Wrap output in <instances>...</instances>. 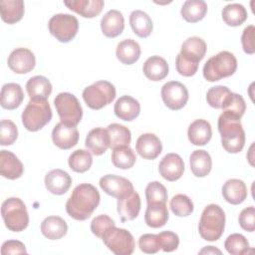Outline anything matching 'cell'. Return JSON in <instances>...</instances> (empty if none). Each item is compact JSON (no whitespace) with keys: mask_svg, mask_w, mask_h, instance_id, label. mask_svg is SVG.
I'll return each mask as SVG.
<instances>
[{"mask_svg":"<svg viewBox=\"0 0 255 255\" xmlns=\"http://www.w3.org/2000/svg\"><path fill=\"white\" fill-rule=\"evenodd\" d=\"M254 33H255V27L253 25H249L243 30V33L241 36L243 51L249 55H252L255 52Z\"/></svg>","mask_w":255,"mask_h":255,"instance_id":"cell-52","label":"cell"},{"mask_svg":"<svg viewBox=\"0 0 255 255\" xmlns=\"http://www.w3.org/2000/svg\"><path fill=\"white\" fill-rule=\"evenodd\" d=\"M140 46L133 39H125L117 46L116 56L118 60L125 65L135 63L140 57Z\"/></svg>","mask_w":255,"mask_h":255,"instance_id":"cell-29","label":"cell"},{"mask_svg":"<svg viewBox=\"0 0 255 255\" xmlns=\"http://www.w3.org/2000/svg\"><path fill=\"white\" fill-rule=\"evenodd\" d=\"M111 158L113 164L121 169H128L132 167L136 160L135 153L129 145L120 146L113 149Z\"/></svg>","mask_w":255,"mask_h":255,"instance_id":"cell-39","label":"cell"},{"mask_svg":"<svg viewBox=\"0 0 255 255\" xmlns=\"http://www.w3.org/2000/svg\"><path fill=\"white\" fill-rule=\"evenodd\" d=\"M107 130L110 135V147L112 149L129 145L131 134L127 127L120 124H111L108 126Z\"/></svg>","mask_w":255,"mask_h":255,"instance_id":"cell-38","label":"cell"},{"mask_svg":"<svg viewBox=\"0 0 255 255\" xmlns=\"http://www.w3.org/2000/svg\"><path fill=\"white\" fill-rule=\"evenodd\" d=\"M222 195L228 203L233 205L240 204L248 195L246 184L241 179H228L222 186Z\"/></svg>","mask_w":255,"mask_h":255,"instance_id":"cell-22","label":"cell"},{"mask_svg":"<svg viewBox=\"0 0 255 255\" xmlns=\"http://www.w3.org/2000/svg\"><path fill=\"white\" fill-rule=\"evenodd\" d=\"M169 217L167 207L163 202H155L147 204L144 221L147 226L152 228H159L165 225Z\"/></svg>","mask_w":255,"mask_h":255,"instance_id":"cell-31","label":"cell"},{"mask_svg":"<svg viewBox=\"0 0 255 255\" xmlns=\"http://www.w3.org/2000/svg\"><path fill=\"white\" fill-rule=\"evenodd\" d=\"M225 228V213L217 204H209L202 211L198 231L206 241H216L223 234Z\"/></svg>","mask_w":255,"mask_h":255,"instance_id":"cell-3","label":"cell"},{"mask_svg":"<svg viewBox=\"0 0 255 255\" xmlns=\"http://www.w3.org/2000/svg\"><path fill=\"white\" fill-rule=\"evenodd\" d=\"M170 209L173 214L179 217H185L193 212L194 206L191 199L185 194H176L170 199Z\"/></svg>","mask_w":255,"mask_h":255,"instance_id":"cell-43","label":"cell"},{"mask_svg":"<svg viewBox=\"0 0 255 255\" xmlns=\"http://www.w3.org/2000/svg\"><path fill=\"white\" fill-rule=\"evenodd\" d=\"M41 231L46 238L58 240L67 234L68 225L62 217L48 216L41 223Z\"/></svg>","mask_w":255,"mask_h":255,"instance_id":"cell-32","label":"cell"},{"mask_svg":"<svg viewBox=\"0 0 255 255\" xmlns=\"http://www.w3.org/2000/svg\"><path fill=\"white\" fill-rule=\"evenodd\" d=\"M1 18L8 24L20 21L24 15V2L22 0H2L0 1Z\"/></svg>","mask_w":255,"mask_h":255,"instance_id":"cell-35","label":"cell"},{"mask_svg":"<svg viewBox=\"0 0 255 255\" xmlns=\"http://www.w3.org/2000/svg\"><path fill=\"white\" fill-rule=\"evenodd\" d=\"M18 137V128L10 120H2L0 123V144L10 145Z\"/></svg>","mask_w":255,"mask_h":255,"instance_id":"cell-46","label":"cell"},{"mask_svg":"<svg viewBox=\"0 0 255 255\" xmlns=\"http://www.w3.org/2000/svg\"><path fill=\"white\" fill-rule=\"evenodd\" d=\"M239 224L242 229L248 232H253L255 229V208L254 206H249L244 208L238 218Z\"/></svg>","mask_w":255,"mask_h":255,"instance_id":"cell-50","label":"cell"},{"mask_svg":"<svg viewBox=\"0 0 255 255\" xmlns=\"http://www.w3.org/2000/svg\"><path fill=\"white\" fill-rule=\"evenodd\" d=\"M218 130L223 148L229 153L240 152L245 144V131L240 118L223 112L218 118Z\"/></svg>","mask_w":255,"mask_h":255,"instance_id":"cell-2","label":"cell"},{"mask_svg":"<svg viewBox=\"0 0 255 255\" xmlns=\"http://www.w3.org/2000/svg\"><path fill=\"white\" fill-rule=\"evenodd\" d=\"M1 215L5 226L14 232L23 231L29 224L26 205L18 197H10L4 200L1 206Z\"/></svg>","mask_w":255,"mask_h":255,"instance_id":"cell-5","label":"cell"},{"mask_svg":"<svg viewBox=\"0 0 255 255\" xmlns=\"http://www.w3.org/2000/svg\"><path fill=\"white\" fill-rule=\"evenodd\" d=\"M221 15L225 24L231 27H237L242 25L248 17L245 7L239 3L227 4L222 9Z\"/></svg>","mask_w":255,"mask_h":255,"instance_id":"cell-37","label":"cell"},{"mask_svg":"<svg viewBox=\"0 0 255 255\" xmlns=\"http://www.w3.org/2000/svg\"><path fill=\"white\" fill-rule=\"evenodd\" d=\"M137 153L144 159H155L162 151V143L154 133H143L138 136L135 142Z\"/></svg>","mask_w":255,"mask_h":255,"instance_id":"cell-16","label":"cell"},{"mask_svg":"<svg viewBox=\"0 0 255 255\" xmlns=\"http://www.w3.org/2000/svg\"><path fill=\"white\" fill-rule=\"evenodd\" d=\"M188 97L186 87L180 82H167L161 88V99L164 105L172 111L182 109L186 105Z\"/></svg>","mask_w":255,"mask_h":255,"instance_id":"cell-11","label":"cell"},{"mask_svg":"<svg viewBox=\"0 0 255 255\" xmlns=\"http://www.w3.org/2000/svg\"><path fill=\"white\" fill-rule=\"evenodd\" d=\"M115 221L106 214L96 216L91 222V231L99 238H103L113 227H115Z\"/></svg>","mask_w":255,"mask_h":255,"instance_id":"cell-45","label":"cell"},{"mask_svg":"<svg viewBox=\"0 0 255 255\" xmlns=\"http://www.w3.org/2000/svg\"><path fill=\"white\" fill-rule=\"evenodd\" d=\"M8 67L16 74H27L36 65L34 53L27 48H17L8 57Z\"/></svg>","mask_w":255,"mask_h":255,"instance_id":"cell-13","label":"cell"},{"mask_svg":"<svg viewBox=\"0 0 255 255\" xmlns=\"http://www.w3.org/2000/svg\"><path fill=\"white\" fill-rule=\"evenodd\" d=\"M116 98V88L108 81H98L83 91V99L92 110H101Z\"/></svg>","mask_w":255,"mask_h":255,"instance_id":"cell-8","label":"cell"},{"mask_svg":"<svg viewBox=\"0 0 255 255\" xmlns=\"http://www.w3.org/2000/svg\"><path fill=\"white\" fill-rule=\"evenodd\" d=\"M190 169L196 177L206 176L212 168V160L210 154L203 149H196L192 151L189 157Z\"/></svg>","mask_w":255,"mask_h":255,"instance_id":"cell-33","label":"cell"},{"mask_svg":"<svg viewBox=\"0 0 255 255\" xmlns=\"http://www.w3.org/2000/svg\"><path fill=\"white\" fill-rule=\"evenodd\" d=\"M100 186L107 194L116 198L124 197L133 191V185L128 179L116 174H107L101 177Z\"/></svg>","mask_w":255,"mask_h":255,"instance_id":"cell-12","label":"cell"},{"mask_svg":"<svg viewBox=\"0 0 255 255\" xmlns=\"http://www.w3.org/2000/svg\"><path fill=\"white\" fill-rule=\"evenodd\" d=\"M101 29L108 38H116L121 35L125 29V19L122 12L116 9L108 11L101 20Z\"/></svg>","mask_w":255,"mask_h":255,"instance_id":"cell-20","label":"cell"},{"mask_svg":"<svg viewBox=\"0 0 255 255\" xmlns=\"http://www.w3.org/2000/svg\"><path fill=\"white\" fill-rule=\"evenodd\" d=\"M54 105L61 123L76 127L82 120L83 109L80 102L71 93H60L54 100Z\"/></svg>","mask_w":255,"mask_h":255,"instance_id":"cell-7","label":"cell"},{"mask_svg":"<svg viewBox=\"0 0 255 255\" xmlns=\"http://www.w3.org/2000/svg\"><path fill=\"white\" fill-rule=\"evenodd\" d=\"M52 110L47 100H30L22 113V123L29 131H37L52 119Z\"/></svg>","mask_w":255,"mask_h":255,"instance_id":"cell-6","label":"cell"},{"mask_svg":"<svg viewBox=\"0 0 255 255\" xmlns=\"http://www.w3.org/2000/svg\"><path fill=\"white\" fill-rule=\"evenodd\" d=\"M86 147L95 155H102L110 147V135L107 128H95L86 137Z\"/></svg>","mask_w":255,"mask_h":255,"instance_id":"cell-21","label":"cell"},{"mask_svg":"<svg viewBox=\"0 0 255 255\" xmlns=\"http://www.w3.org/2000/svg\"><path fill=\"white\" fill-rule=\"evenodd\" d=\"M52 139L55 145L61 149H70L78 143L79 131L76 127L57 124L52 130Z\"/></svg>","mask_w":255,"mask_h":255,"instance_id":"cell-15","label":"cell"},{"mask_svg":"<svg viewBox=\"0 0 255 255\" xmlns=\"http://www.w3.org/2000/svg\"><path fill=\"white\" fill-rule=\"evenodd\" d=\"M168 64L165 59L159 56L149 57L143 64L144 76L150 81H161L168 75Z\"/></svg>","mask_w":255,"mask_h":255,"instance_id":"cell-28","label":"cell"},{"mask_svg":"<svg viewBox=\"0 0 255 255\" xmlns=\"http://www.w3.org/2000/svg\"><path fill=\"white\" fill-rule=\"evenodd\" d=\"M159 174L168 181L178 180L184 171L183 159L177 153H167L158 164Z\"/></svg>","mask_w":255,"mask_h":255,"instance_id":"cell-14","label":"cell"},{"mask_svg":"<svg viewBox=\"0 0 255 255\" xmlns=\"http://www.w3.org/2000/svg\"><path fill=\"white\" fill-rule=\"evenodd\" d=\"M139 249L146 254L157 253L160 249L157 234H143L138 239Z\"/></svg>","mask_w":255,"mask_h":255,"instance_id":"cell-49","label":"cell"},{"mask_svg":"<svg viewBox=\"0 0 255 255\" xmlns=\"http://www.w3.org/2000/svg\"><path fill=\"white\" fill-rule=\"evenodd\" d=\"M207 4L203 0H187L183 3L180 13L182 18L189 23H196L204 18Z\"/></svg>","mask_w":255,"mask_h":255,"instance_id":"cell-36","label":"cell"},{"mask_svg":"<svg viewBox=\"0 0 255 255\" xmlns=\"http://www.w3.org/2000/svg\"><path fill=\"white\" fill-rule=\"evenodd\" d=\"M187 135L189 141L194 145H205L212 136L211 125L202 119L195 120L188 128Z\"/></svg>","mask_w":255,"mask_h":255,"instance_id":"cell-26","label":"cell"},{"mask_svg":"<svg viewBox=\"0 0 255 255\" xmlns=\"http://www.w3.org/2000/svg\"><path fill=\"white\" fill-rule=\"evenodd\" d=\"M115 115L123 121L130 122L136 119L140 113V105L130 96H123L115 104Z\"/></svg>","mask_w":255,"mask_h":255,"instance_id":"cell-23","label":"cell"},{"mask_svg":"<svg viewBox=\"0 0 255 255\" xmlns=\"http://www.w3.org/2000/svg\"><path fill=\"white\" fill-rule=\"evenodd\" d=\"M145 197L147 204L155 203V202H163L167 201V190L164 185H162L158 181H151L146 185L145 188Z\"/></svg>","mask_w":255,"mask_h":255,"instance_id":"cell-44","label":"cell"},{"mask_svg":"<svg viewBox=\"0 0 255 255\" xmlns=\"http://www.w3.org/2000/svg\"><path fill=\"white\" fill-rule=\"evenodd\" d=\"M72 184V177L63 169L56 168L49 171L45 176V186L53 194L66 193Z\"/></svg>","mask_w":255,"mask_h":255,"instance_id":"cell-18","label":"cell"},{"mask_svg":"<svg viewBox=\"0 0 255 255\" xmlns=\"http://www.w3.org/2000/svg\"><path fill=\"white\" fill-rule=\"evenodd\" d=\"M160 249L164 252H172L179 245V237L172 231H162L157 234Z\"/></svg>","mask_w":255,"mask_h":255,"instance_id":"cell-48","label":"cell"},{"mask_svg":"<svg viewBox=\"0 0 255 255\" xmlns=\"http://www.w3.org/2000/svg\"><path fill=\"white\" fill-rule=\"evenodd\" d=\"M224 247L231 255H243L248 253V250L250 249L248 240L245 236L239 233L229 235L224 242Z\"/></svg>","mask_w":255,"mask_h":255,"instance_id":"cell-41","label":"cell"},{"mask_svg":"<svg viewBox=\"0 0 255 255\" xmlns=\"http://www.w3.org/2000/svg\"><path fill=\"white\" fill-rule=\"evenodd\" d=\"M105 245L116 255H130L134 250V239L129 231L113 227L103 238Z\"/></svg>","mask_w":255,"mask_h":255,"instance_id":"cell-10","label":"cell"},{"mask_svg":"<svg viewBox=\"0 0 255 255\" xmlns=\"http://www.w3.org/2000/svg\"><path fill=\"white\" fill-rule=\"evenodd\" d=\"M175 66H176L177 72L181 76H184V77H191V76L195 75V73L197 72V69H198L197 63H194V62L184 59L180 54H178L176 56Z\"/></svg>","mask_w":255,"mask_h":255,"instance_id":"cell-51","label":"cell"},{"mask_svg":"<svg viewBox=\"0 0 255 255\" xmlns=\"http://www.w3.org/2000/svg\"><path fill=\"white\" fill-rule=\"evenodd\" d=\"M237 69L235 56L228 51H221L207 60L203 66V77L208 82H216L232 76Z\"/></svg>","mask_w":255,"mask_h":255,"instance_id":"cell-4","label":"cell"},{"mask_svg":"<svg viewBox=\"0 0 255 255\" xmlns=\"http://www.w3.org/2000/svg\"><path fill=\"white\" fill-rule=\"evenodd\" d=\"M101 196L98 189L90 183L77 185L66 202V211L76 220L84 221L91 217L100 204Z\"/></svg>","mask_w":255,"mask_h":255,"instance_id":"cell-1","label":"cell"},{"mask_svg":"<svg viewBox=\"0 0 255 255\" xmlns=\"http://www.w3.org/2000/svg\"><path fill=\"white\" fill-rule=\"evenodd\" d=\"M64 4L70 10L85 18H94L98 16L105 5L103 0H71L64 1Z\"/></svg>","mask_w":255,"mask_h":255,"instance_id":"cell-25","label":"cell"},{"mask_svg":"<svg viewBox=\"0 0 255 255\" xmlns=\"http://www.w3.org/2000/svg\"><path fill=\"white\" fill-rule=\"evenodd\" d=\"M24 167L20 159L9 150L0 151V173L8 179H17L23 174Z\"/></svg>","mask_w":255,"mask_h":255,"instance_id":"cell-19","label":"cell"},{"mask_svg":"<svg viewBox=\"0 0 255 255\" xmlns=\"http://www.w3.org/2000/svg\"><path fill=\"white\" fill-rule=\"evenodd\" d=\"M0 96L1 107L6 110H15L24 100L23 90L21 86L16 83L5 84L1 89Z\"/></svg>","mask_w":255,"mask_h":255,"instance_id":"cell-27","label":"cell"},{"mask_svg":"<svg viewBox=\"0 0 255 255\" xmlns=\"http://www.w3.org/2000/svg\"><path fill=\"white\" fill-rule=\"evenodd\" d=\"M129 24L133 33L139 38L148 37L153 29L151 18L141 10H134L130 13Z\"/></svg>","mask_w":255,"mask_h":255,"instance_id":"cell-34","label":"cell"},{"mask_svg":"<svg viewBox=\"0 0 255 255\" xmlns=\"http://www.w3.org/2000/svg\"><path fill=\"white\" fill-rule=\"evenodd\" d=\"M50 33L60 42L68 43L75 38L79 30L78 19L65 13L54 15L48 23Z\"/></svg>","mask_w":255,"mask_h":255,"instance_id":"cell-9","label":"cell"},{"mask_svg":"<svg viewBox=\"0 0 255 255\" xmlns=\"http://www.w3.org/2000/svg\"><path fill=\"white\" fill-rule=\"evenodd\" d=\"M30 100H47L52 93L51 82L44 76H34L26 83Z\"/></svg>","mask_w":255,"mask_h":255,"instance_id":"cell-30","label":"cell"},{"mask_svg":"<svg viewBox=\"0 0 255 255\" xmlns=\"http://www.w3.org/2000/svg\"><path fill=\"white\" fill-rule=\"evenodd\" d=\"M140 197L134 190L128 195L118 198L117 210L123 222L133 220L140 211Z\"/></svg>","mask_w":255,"mask_h":255,"instance_id":"cell-17","label":"cell"},{"mask_svg":"<svg viewBox=\"0 0 255 255\" xmlns=\"http://www.w3.org/2000/svg\"><path fill=\"white\" fill-rule=\"evenodd\" d=\"M206 53V43L203 39L193 36L187 38L181 45L180 55L191 62L199 64Z\"/></svg>","mask_w":255,"mask_h":255,"instance_id":"cell-24","label":"cell"},{"mask_svg":"<svg viewBox=\"0 0 255 255\" xmlns=\"http://www.w3.org/2000/svg\"><path fill=\"white\" fill-rule=\"evenodd\" d=\"M221 254V251L213 246H206L199 251V254Z\"/></svg>","mask_w":255,"mask_h":255,"instance_id":"cell-54","label":"cell"},{"mask_svg":"<svg viewBox=\"0 0 255 255\" xmlns=\"http://www.w3.org/2000/svg\"><path fill=\"white\" fill-rule=\"evenodd\" d=\"M223 112H228L238 118H242L246 111V104L243 97L239 94L231 93L226 104L222 108Z\"/></svg>","mask_w":255,"mask_h":255,"instance_id":"cell-47","label":"cell"},{"mask_svg":"<svg viewBox=\"0 0 255 255\" xmlns=\"http://www.w3.org/2000/svg\"><path fill=\"white\" fill-rule=\"evenodd\" d=\"M68 163L73 171L83 173L91 168L93 157L90 151L86 149H77L70 154Z\"/></svg>","mask_w":255,"mask_h":255,"instance_id":"cell-40","label":"cell"},{"mask_svg":"<svg viewBox=\"0 0 255 255\" xmlns=\"http://www.w3.org/2000/svg\"><path fill=\"white\" fill-rule=\"evenodd\" d=\"M2 255L8 254H25L27 253L25 245L18 240H8L5 241L1 246Z\"/></svg>","mask_w":255,"mask_h":255,"instance_id":"cell-53","label":"cell"},{"mask_svg":"<svg viewBox=\"0 0 255 255\" xmlns=\"http://www.w3.org/2000/svg\"><path fill=\"white\" fill-rule=\"evenodd\" d=\"M231 93L232 92L225 86H215L207 91L206 101L210 107L214 109H222Z\"/></svg>","mask_w":255,"mask_h":255,"instance_id":"cell-42","label":"cell"}]
</instances>
